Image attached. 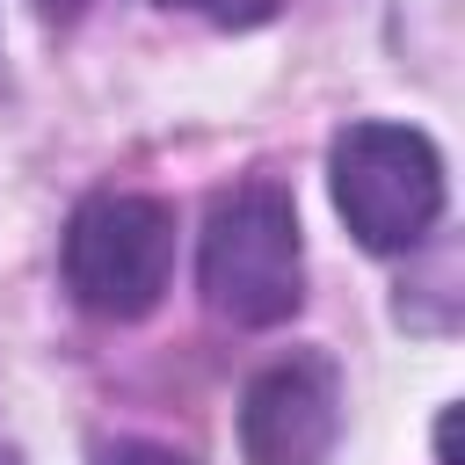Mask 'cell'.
<instances>
[{"label":"cell","instance_id":"obj_3","mask_svg":"<svg viewBox=\"0 0 465 465\" xmlns=\"http://www.w3.org/2000/svg\"><path fill=\"white\" fill-rule=\"evenodd\" d=\"M174 269V211L153 196H87L65 225V291L94 320H145Z\"/></svg>","mask_w":465,"mask_h":465},{"label":"cell","instance_id":"obj_2","mask_svg":"<svg viewBox=\"0 0 465 465\" xmlns=\"http://www.w3.org/2000/svg\"><path fill=\"white\" fill-rule=\"evenodd\" d=\"M327 174H334V211L371 254L414 247L443 211V160L407 124H349L327 153Z\"/></svg>","mask_w":465,"mask_h":465},{"label":"cell","instance_id":"obj_5","mask_svg":"<svg viewBox=\"0 0 465 465\" xmlns=\"http://www.w3.org/2000/svg\"><path fill=\"white\" fill-rule=\"evenodd\" d=\"M167 7H203V15L225 22V29H247V22H269V15H276V0H167Z\"/></svg>","mask_w":465,"mask_h":465},{"label":"cell","instance_id":"obj_4","mask_svg":"<svg viewBox=\"0 0 465 465\" xmlns=\"http://www.w3.org/2000/svg\"><path fill=\"white\" fill-rule=\"evenodd\" d=\"M341 436V385L320 356L269 363L240 400V458L247 465H327Z\"/></svg>","mask_w":465,"mask_h":465},{"label":"cell","instance_id":"obj_1","mask_svg":"<svg viewBox=\"0 0 465 465\" xmlns=\"http://www.w3.org/2000/svg\"><path fill=\"white\" fill-rule=\"evenodd\" d=\"M203 305L232 327H276L305 298V262H298V211L276 182H247L211 203L203 218Z\"/></svg>","mask_w":465,"mask_h":465},{"label":"cell","instance_id":"obj_6","mask_svg":"<svg viewBox=\"0 0 465 465\" xmlns=\"http://www.w3.org/2000/svg\"><path fill=\"white\" fill-rule=\"evenodd\" d=\"M94 465H189V458H182V450H167V443L124 436V443H109V450H94Z\"/></svg>","mask_w":465,"mask_h":465},{"label":"cell","instance_id":"obj_7","mask_svg":"<svg viewBox=\"0 0 465 465\" xmlns=\"http://www.w3.org/2000/svg\"><path fill=\"white\" fill-rule=\"evenodd\" d=\"M44 7H51V15H58V7H80V0H44Z\"/></svg>","mask_w":465,"mask_h":465}]
</instances>
